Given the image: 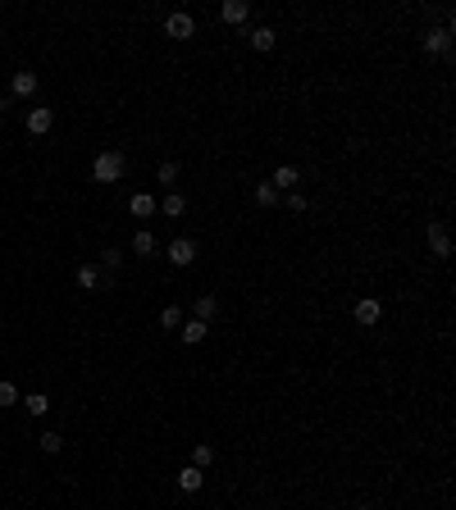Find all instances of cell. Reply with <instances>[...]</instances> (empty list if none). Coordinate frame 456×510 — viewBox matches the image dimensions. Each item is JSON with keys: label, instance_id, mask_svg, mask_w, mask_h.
Returning <instances> with one entry per match:
<instances>
[{"label": "cell", "instance_id": "cell-1", "mask_svg": "<svg viewBox=\"0 0 456 510\" xmlns=\"http://www.w3.org/2000/svg\"><path fill=\"white\" fill-rule=\"evenodd\" d=\"M123 174H128V155L123 151H100L96 160H91V178H96V183H119Z\"/></svg>", "mask_w": 456, "mask_h": 510}, {"label": "cell", "instance_id": "cell-2", "mask_svg": "<svg viewBox=\"0 0 456 510\" xmlns=\"http://www.w3.org/2000/svg\"><path fill=\"white\" fill-rule=\"evenodd\" d=\"M164 37H174V42H192V37H196V19L187 10H174L169 19H164Z\"/></svg>", "mask_w": 456, "mask_h": 510}, {"label": "cell", "instance_id": "cell-3", "mask_svg": "<svg viewBox=\"0 0 456 510\" xmlns=\"http://www.w3.org/2000/svg\"><path fill=\"white\" fill-rule=\"evenodd\" d=\"M420 46H424V55H452V28H447V23H438V28H429Z\"/></svg>", "mask_w": 456, "mask_h": 510}, {"label": "cell", "instance_id": "cell-4", "mask_svg": "<svg viewBox=\"0 0 456 510\" xmlns=\"http://www.w3.org/2000/svg\"><path fill=\"white\" fill-rule=\"evenodd\" d=\"M164 255H169V264H174V269H187V264L196 260V242H192V237H174Z\"/></svg>", "mask_w": 456, "mask_h": 510}, {"label": "cell", "instance_id": "cell-5", "mask_svg": "<svg viewBox=\"0 0 456 510\" xmlns=\"http://www.w3.org/2000/svg\"><path fill=\"white\" fill-rule=\"evenodd\" d=\"M424 237H429V251H434V260H447V255H452V237H447L443 224H429V228H424Z\"/></svg>", "mask_w": 456, "mask_h": 510}, {"label": "cell", "instance_id": "cell-6", "mask_svg": "<svg viewBox=\"0 0 456 510\" xmlns=\"http://www.w3.org/2000/svg\"><path fill=\"white\" fill-rule=\"evenodd\" d=\"M219 19H224V23H233V28H247L251 5H247V0H224V5H219Z\"/></svg>", "mask_w": 456, "mask_h": 510}, {"label": "cell", "instance_id": "cell-7", "mask_svg": "<svg viewBox=\"0 0 456 510\" xmlns=\"http://www.w3.org/2000/svg\"><path fill=\"white\" fill-rule=\"evenodd\" d=\"M51 128H55V109H46V105L28 109V132H33V137H46Z\"/></svg>", "mask_w": 456, "mask_h": 510}, {"label": "cell", "instance_id": "cell-8", "mask_svg": "<svg viewBox=\"0 0 456 510\" xmlns=\"http://www.w3.org/2000/svg\"><path fill=\"white\" fill-rule=\"evenodd\" d=\"M78 287H82V292H100V287H105V273H100V264H78Z\"/></svg>", "mask_w": 456, "mask_h": 510}, {"label": "cell", "instance_id": "cell-9", "mask_svg": "<svg viewBox=\"0 0 456 510\" xmlns=\"http://www.w3.org/2000/svg\"><path fill=\"white\" fill-rule=\"evenodd\" d=\"M270 183H274V192H279V196H283V192H292V187L301 183V169H297V164H279Z\"/></svg>", "mask_w": 456, "mask_h": 510}, {"label": "cell", "instance_id": "cell-10", "mask_svg": "<svg viewBox=\"0 0 456 510\" xmlns=\"http://www.w3.org/2000/svg\"><path fill=\"white\" fill-rule=\"evenodd\" d=\"M383 319V305L374 301V296H360L356 301V324H365V328H374Z\"/></svg>", "mask_w": 456, "mask_h": 510}, {"label": "cell", "instance_id": "cell-11", "mask_svg": "<svg viewBox=\"0 0 456 510\" xmlns=\"http://www.w3.org/2000/svg\"><path fill=\"white\" fill-rule=\"evenodd\" d=\"M178 488H183L187 497H192V492H201V488H206V469L183 465V469H178Z\"/></svg>", "mask_w": 456, "mask_h": 510}, {"label": "cell", "instance_id": "cell-12", "mask_svg": "<svg viewBox=\"0 0 456 510\" xmlns=\"http://www.w3.org/2000/svg\"><path fill=\"white\" fill-rule=\"evenodd\" d=\"M128 210H132L137 219H151L155 210H160V201H155L151 192H137V196H128Z\"/></svg>", "mask_w": 456, "mask_h": 510}, {"label": "cell", "instance_id": "cell-13", "mask_svg": "<svg viewBox=\"0 0 456 510\" xmlns=\"http://www.w3.org/2000/svg\"><path fill=\"white\" fill-rule=\"evenodd\" d=\"M178 333H183L187 347H196V342H206V337H210V324H201V319H183V328H178Z\"/></svg>", "mask_w": 456, "mask_h": 510}, {"label": "cell", "instance_id": "cell-14", "mask_svg": "<svg viewBox=\"0 0 456 510\" xmlns=\"http://www.w3.org/2000/svg\"><path fill=\"white\" fill-rule=\"evenodd\" d=\"M33 91H37V73H28V69H23V73L10 78V96H33Z\"/></svg>", "mask_w": 456, "mask_h": 510}, {"label": "cell", "instance_id": "cell-15", "mask_svg": "<svg viewBox=\"0 0 456 510\" xmlns=\"http://www.w3.org/2000/svg\"><path fill=\"white\" fill-rule=\"evenodd\" d=\"M219 315V301L215 296H196L192 301V319H201V324H210V319Z\"/></svg>", "mask_w": 456, "mask_h": 510}, {"label": "cell", "instance_id": "cell-16", "mask_svg": "<svg viewBox=\"0 0 456 510\" xmlns=\"http://www.w3.org/2000/svg\"><path fill=\"white\" fill-rule=\"evenodd\" d=\"M251 46H256V51H274V46H279V33H274V28H251Z\"/></svg>", "mask_w": 456, "mask_h": 510}, {"label": "cell", "instance_id": "cell-17", "mask_svg": "<svg viewBox=\"0 0 456 510\" xmlns=\"http://www.w3.org/2000/svg\"><path fill=\"white\" fill-rule=\"evenodd\" d=\"M151 251H155V233L137 228V233H132V255H151Z\"/></svg>", "mask_w": 456, "mask_h": 510}, {"label": "cell", "instance_id": "cell-18", "mask_svg": "<svg viewBox=\"0 0 456 510\" xmlns=\"http://www.w3.org/2000/svg\"><path fill=\"white\" fill-rule=\"evenodd\" d=\"M23 406H28V415H46V410H51V397H46V392H28Z\"/></svg>", "mask_w": 456, "mask_h": 510}, {"label": "cell", "instance_id": "cell-19", "mask_svg": "<svg viewBox=\"0 0 456 510\" xmlns=\"http://www.w3.org/2000/svg\"><path fill=\"white\" fill-rule=\"evenodd\" d=\"M183 210H187V201H183V196H178V192H169V196H164V201H160V215H169V219H178V215H183Z\"/></svg>", "mask_w": 456, "mask_h": 510}, {"label": "cell", "instance_id": "cell-20", "mask_svg": "<svg viewBox=\"0 0 456 510\" xmlns=\"http://www.w3.org/2000/svg\"><path fill=\"white\" fill-rule=\"evenodd\" d=\"M256 206H261V210L279 206V192H274V183H256Z\"/></svg>", "mask_w": 456, "mask_h": 510}, {"label": "cell", "instance_id": "cell-21", "mask_svg": "<svg viewBox=\"0 0 456 510\" xmlns=\"http://www.w3.org/2000/svg\"><path fill=\"white\" fill-rule=\"evenodd\" d=\"M23 397H19V388H14L10 379H0V410H10V406H19Z\"/></svg>", "mask_w": 456, "mask_h": 510}, {"label": "cell", "instance_id": "cell-22", "mask_svg": "<svg viewBox=\"0 0 456 510\" xmlns=\"http://www.w3.org/2000/svg\"><path fill=\"white\" fill-rule=\"evenodd\" d=\"M160 328H169V333L183 328V310H178V305H164V310H160Z\"/></svg>", "mask_w": 456, "mask_h": 510}, {"label": "cell", "instance_id": "cell-23", "mask_svg": "<svg viewBox=\"0 0 456 510\" xmlns=\"http://www.w3.org/2000/svg\"><path fill=\"white\" fill-rule=\"evenodd\" d=\"M210 460H215V446H210V442H196V446H192V465H196V469H206Z\"/></svg>", "mask_w": 456, "mask_h": 510}, {"label": "cell", "instance_id": "cell-24", "mask_svg": "<svg viewBox=\"0 0 456 510\" xmlns=\"http://www.w3.org/2000/svg\"><path fill=\"white\" fill-rule=\"evenodd\" d=\"M155 178H160L164 187H174V183H178V164H174V160H164L160 169H155Z\"/></svg>", "mask_w": 456, "mask_h": 510}, {"label": "cell", "instance_id": "cell-25", "mask_svg": "<svg viewBox=\"0 0 456 510\" xmlns=\"http://www.w3.org/2000/svg\"><path fill=\"white\" fill-rule=\"evenodd\" d=\"M42 451L60 456V451H64V437H60V433H42Z\"/></svg>", "mask_w": 456, "mask_h": 510}, {"label": "cell", "instance_id": "cell-26", "mask_svg": "<svg viewBox=\"0 0 456 510\" xmlns=\"http://www.w3.org/2000/svg\"><path fill=\"white\" fill-rule=\"evenodd\" d=\"M100 260H105V269H119L123 255H119V251H100Z\"/></svg>", "mask_w": 456, "mask_h": 510}, {"label": "cell", "instance_id": "cell-27", "mask_svg": "<svg viewBox=\"0 0 456 510\" xmlns=\"http://www.w3.org/2000/svg\"><path fill=\"white\" fill-rule=\"evenodd\" d=\"M288 210H297V215H301V210H306V196H301V192H288Z\"/></svg>", "mask_w": 456, "mask_h": 510}, {"label": "cell", "instance_id": "cell-28", "mask_svg": "<svg viewBox=\"0 0 456 510\" xmlns=\"http://www.w3.org/2000/svg\"><path fill=\"white\" fill-rule=\"evenodd\" d=\"M356 510H374V506H356Z\"/></svg>", "mask_w": 456, "mask_h": 510}]
</instances>
